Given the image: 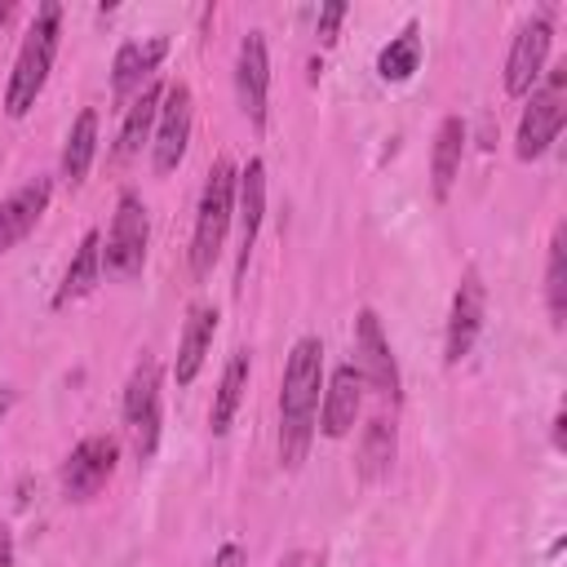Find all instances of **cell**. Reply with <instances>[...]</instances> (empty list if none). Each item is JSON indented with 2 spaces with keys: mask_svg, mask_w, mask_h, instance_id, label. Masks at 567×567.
<instances>
[{
  "mask_svg": "<svg viewBox=\"0 0 567 567\" xmlns=\"http://www.w3.org/2000/svg\"><path fill=\"white\" fill-rule=\"evenodd\" d=\"M319 390H323V341L301 337L284 363V390H279V461L288 470H297L310 452L319 421Z\"/></svg>",
  "mask_w": 567,
  "mask_h": 567,
  "instance_id": "cell-1",
  "label": "cell"
},
{
  "mask_svg": "<svg viewBox=\"0 0 567 567\" xmlns=\"http://www.w3.org/2000/svg\"><path fill=\"white\" fill-rule=\"evenodd\" d=\"M58 35H62V4L49 0V4L35 9L31 27H27V35H22V49H18V58H13L9 84H4V111H9L13 120H22V115L35 106V97H40V89H44V80H49V66H53V58H58Z\"/></svg>",
  "mask_w": 567,
  "mask_h": 567,
  "instance_id": "cell-2",
  "label": "cell"
},
{
  "mask_svg": "<svg viewBox=\"0 0 567 567\" xmlns=\"http://www.w3.org/2000/svg\"><path fill=\"white\" fill-rule=\"evenodd\" d=\"M235 164L221 155L208 177H204V190H199V208H195V239H190V270L195 279H204L213 270V261L221 257V244H226V230H230V217H235Z\"/></svg>",
  "mask_w": 567,
  "mask_h": 567,
  "instance_id": "cell-3",
  "label": "cell"
},
{
  "mask_svg": "<svg viewBox=\"0 0 567 567\" xmlns=\"http://www.w3.org/2000/svg\"><path fill=\"white\" fill-rule=\"evenodd\" d=\"M563 120H567V66L549 71V80L532 89L523 120H518V137H514L518 159H540L563 133Z\"/></svg>",
  "mask_w": 567,
  "mask_h": 567,
  "instance_id": "cell-4",
  "label": "cell"
},
{
  "mask_svg": "<svg viewBox=\"0 0 567 567\" xmlns=\"http://www.w3.org/2000/svg\"><path fill=\"white\" fill-rule=\"evenodd\" d=\"M146 244H151V217H146V204L124 190L120 204H115V217H111V230H106V248H102V270L115 275V279H133L146 261Z\"/></svg>",
  "mask_w": 567,
  "mask_h": 567,
  "instance_id": "cell-5",
  "label": "cell"
},
{
  "mask_svg": "<svg viewBox=\"0 0 567 567\" xmlns=\"http://www.w3.org/2000/svg\"><path fill=\"white\" fill-rule=\"evenodd\" d=\"M159 363L151 354L137 359V368L128 372L124 385V425L133 434V452L137 461H151L159 447Z\"/></svg>",
  "mask_w": 567,
  "mask_h": 567,
  "instance_id": "cell-6",
  "label": "cell"
},
{
  "mask_svg": "<svg viewBox=\"0 0 567 567\" xmlns=\"http://www.w3.org/2000/svg\"><path fill=\"white\" fill-rule=\"evenodd\" d=\"M549 44H554L549 13H532L514 31V44H509V58H505V93L509 97H523V93L536 89V80L545 71V58H549Z\"/></svg>",
  "mask_w": 567,
  "mask_h": 567,
  "instance_id": "cell-7",
  "label": "cell"
},
{
  "mask_svg": "<svg viewBox=\"0 0 567 567\" xmlns=\"http://www.w3.org/2000/svg\"><path fill=\"white\" fill-rule=\"evenodd\" d=\"M115 461H120V443L111 434H93V439H80L71 447V456L62 461V492L66 501H89L106 487V478L115 474Z\"/></svg>",
  "mask_w": 567,
  "mask_h": 567,
  "instance_id": "cell-8",
  "label": "cell"
},
{
  "mask_svg": "<svg viewBox=\"0 0 567 567\" xmlns=\"http://www.w3.org/2000/svg\"><path fill=\"white\" fill-rule=\"evenodd\" d=\"M190 124H195V97L190 89L177 80L164 89L159 97V115H155V173H173L186 155V142H190Z\"/></svg>",
  "mask_w": 567,
  "mask_h": 567,
  "instance_id": "cell-9",
  "label": "cell"
},
{
  "mask_svg": "<svg viewBox=\"0 0 567 567\" xmlns=\"http://www.w3.org/2000/svg\"><path fill=\"white\" fill-rule=\"evenodd\" d=\"M354 350H359V377H363V385H372L381 399H390V403H399L403 399V390H399V363H394V354H390V341H385V332H381V319H377V310H359V328H354Z\"/></svg>",
  "mask_w": 567,
  "mask_h": 567,
  "instance_id": "cell-10",
  "label": "cell"
},
{
  "mask_svg": "<svg viewBox=\"0 0 567 567\" xmlns=\"http://www.w3.org/2000/svg\"><path fill=\"white\" fill-rule=\"evenodd\" d=\"M266 93H270L266 35L261 31H248L239 40V53H235V97H239V111L248 115L252 128H266Z\"/></svg>",
  "mask_w": 567,
  "mask_h": 567,
  "instance_id": "cell-11",
  "label": "cell"
},
{
  "mask_svg": "<svg viewBox=\"0 0 567 567\" xmlns=\"http://www.w3.org/2000/svg\"><path fill=\"white\" fill-rule=\"evenodd\" d=\"M483 315H487V292H483V279L478 270H465L456 292H452V310H447V341H443V359L447 363H461L474 341H478V328H483Z\"/></svg>",
  "mask_w": 567,
  "mask_h": 567,
  "instance_id": "cell-12",
  "label": "cell"
},
{
  "mask_svg": "<svg viewBox=\"0 0 567 567\" xmlns=\"http://www.w3.org/2000/svg\"><path fill=\"white\" fill-rule=\"evenodd\" d=\"M359 408H363V377L354 363H341L332 368L328 385H323V403H319V430L328 439H346L359 421Z\"/></svg>",
  "mask_w": 567,
  "mask_h": 567,
  "instance_id": "cell-13",
  "label": "cell"
},
{
  "mask_svg": "<svg viewBox=\"0 0 567 567\" xmlns=\"http://www.w3.org/2000/svg\"><path fill=\"white\" fill-rule=\"evenodd\" d=\"M49 195H53V182L49 177H31L27 186H18L4 204H0V252H9L13 244H22L35 221L44 217L49 208Z\"/></svg>",
  "mask_w": 567,
  "mask_h": 567,
  "instance_id": "cell-14",
  "label": "cell"
},
{
  "mask_svg": "<svg viewBox=\"0 0 567 567\" xmlns=\"http://www.w3.org/2000/svg\"><path fill=\"white\" fill-rule=\"evenodd\" d=\"M235 195H239V204H235V217H239V266H235V275H244L248 252H252L257 230H261V217H266V164L261 159H248L239 168Z\"/></svg>",
  "mask_w": 567,
  "mask_h": 567,
  "instance_id": "cell-15",
  "label": "cell"
},
{
  "mask_svg": "<svg viewBox=\"0 0 567 567\" xmlns=\"http://www.w3.org/2000/svg\"><path fill=\"white\" fill-rule=\"evenodd\" d=\"M168 53V40L164 35H151V40H128L115 49V62H111V89L115 97H128V93H142L155 75V66L164 62Z\"/></svg>",
  "mask_w": 567,
  "mask_h": 567,
  "instance_id": "cell-16",
  "label": "cell"
},
{
  "mask_svg": "<svg viewBox=\"0 0 567 567\" xmlns=\"http://www.w3.org/2000/svg\"><path fill=\"white\" fill-rule=\"evenodd\" d=\"M213 332H217V310L208 301H195L186 310V323H182V337H177V359H173V381L177 385H190L204 368V354L213 346Z\"/></svg>",
  "mask_w": 567,
  "mask_h": 567,
  "instance_id": "cell-17",
  "label": "cell"
},
{
  "mask_svg": "<svg viewBox=\"0 0 567 567\" xmlns=\"http://www.w3.org/2000/svg\"><path fill=\"white\" fill-rule=\"evenodd\" d=\"M97 279H102V235L89 230V235L80 239V248H75V257H71L62 284H58V292H53V306L62 310V306L89 297V292L97 288Z\"/></svg>",
  "mask_w": 567,
  "mask_h": 567,
  "instance_id": "cell-18",
  "label": "cell"
},
{
  "mask_svg": "<svg viewBox=\"0 0 567 567\" xmlns=\"http://www.w3.org/2000/svg\"><path fill=\"white\" fill-rule=\"evenodd\" d=\"M461 155H465V120L447 115L434 133V155H430V177H434V199L452 195V182L461 173Z\"/></svg>",
  "mask_w": 567,
  "mask_h": 567,
  "instance_id": "cell-19",
  "label": "cell"
},
{
  "mask_svg": "<svg viewBox=\"0 0 567 567\" xmlns=\"http://www.w3.org/2000/svg\"><path fill=\"white\" fill-rule=\"evenodd\" d=\"M244 390H248V350H235L221 368V381H217V394H213V408H208V425L213 434H226L239 403H244Z\"/></svg>",
  "mask_w": 567,
  "mask_h": 567,
  "instance_id": "cell-20",
  "label": "cell"
},
{
  "mask_svg": "<svg viewBox=\"0 0 567 567\" xmlns=\"http://www.w3.org/2000/svg\"><path fill=\"white\" fill-rule=\"evenodd\" d=\"M93 155H97V111L84 106V111L75 115L71 133H66V146H62V177H66L71 186H80V182L89 177Z\"/></svg>",
  "mask_w": 567,
  "mask_h": 567,
  "instance_id": "cell-21",
  "label": "cell"
},
{
  "mask_svg": "<svg viewBox=\"0 0 567 567\" xmlns=\"http://www.w3.org/2000/svg\"><path fill=\"white\" fill-rule=\"evenodd\" d=\"M394 465V425L385 416H372L359 434V456H354V470L363 483H377L381 474H390Z\"/></svg>",
  "mask_w": 567,
  "mask_h": 567,
  "instance_id": "cell-22",
  "label": "cell"
},
{
  "mask_svg": "<svg viewBox=\"0 0 567 567\" xmlns=\"http://www.w3.org/2000/svg\"><path fill=\"white\" fill-rule=\"evenodd\" d=\"M159 97H164V89L151 80V84L128 102L124 124H120V142H115V155H120V159H128V155L142 151V142H146V133H151V124H155V115H159Z\"/></svg>",
  "mask_w": 567,
  "mask_h": 567,
  "instance_id": "cell-23",
  "label": "cell"
},
{
  "mask_svg": "<svg viewBox=\"0 0 567 567\" xmlns=\"http://www.w3.org/2000/svg\"><path fill=\"white\" fill-rule=\"evenodd\" d=\"M421 66V31H416V22H408L385 49H381V58H377V71H381V80H390V84H403V80H412V71Z\"/></svg>",
  "mask_w": 567,
  "mask_h": 567,
  "instance_id": "cell-24",
  "label": "cell"
},
{
  "mask_svg": "<svg viewBox=\"0 0 567 567\" xmlns=\"http://www.w3.org/2000/svg\"><path fill=\"white\" fill-rule=\"evenodd\" d=\"M545 301H549V319H554V328H563V319H567V226H554V239H549Z\"/></svg>",
  "mask_w": 567,
  "mask_h": 567,
  "instance_id": "cell-25",
  "label": "cell"
},
{
  "mask_svg": "<svg viewBox=\"0 0 567 567\" xmlns=\"http://www.w3.org/2000/svg\"><path fill=\"white\" fill-rule=\"evenodd\" d=\"M341 18H346V4H341V0L323 4V9H319V27H315V35H319L323 44H332V40H337V27H341Z\"/></svg>",
  "mask_w": 567,
  "mask_h": 567,
  "instance_id": "cell-26",
  "label": "cell"
},
{
  "mask_svg": "<svg viewBox=\"0 0 567 567\" xmlns=\"http://www.w3.org/2000/svg\"><path fill=\"white\" fill-rule=\"evenodd\" d=\"M0 567H13V532L4 518H0Z\"/></svg>",
  "mask_w": 567,
  "mask_h": 567,
  "instance_id": "cell-27",
  "label": "cell"
},
{
  "mask_svg": "<svg viewBox=\"0 0 567 567\" xmlns=\"http://www.w3.org/2000/svg\"><path fill=\"white\" fill-rule=\"evenodd\" d=\"M239 558H244L239 545H221V554L213 558V567H239Z\"/></svg>",
  "mask_w": 567,
  "mask_h": 567,
  "instance_id": "cell-28",
  "label": "cell"
},
{
  "mask_svg": "<svg viewBox=\"0 0 567 567\" xmlns=\"http://www.w3.org/2000/svg\"><path fill=\"white\" fill-rule=\"evenodd\" d=\"M563 425H567V416L558 412V416H554V447H558V452L567 447V439H563Z\"/></svg>",
  "mask_w": 567,
  "mask_h": 567,
  "instance_id": "cell-29",
  "label": "cell"
},
{
  "mask_svg": "<svg viewBox=\"0 0 567 567\" xmlns=\"http://www.w3.org/2000/svg\"><path fill=\"white\" fill-rule=\"evenodd\" d=\"M9 13H13V4H0V27L9 22Z\"/></svg>",
  "mask_w": 567,
  "mask_h": 567,
  "instance_id": "cell-30",
  "label": "cell"
}]
</instances>
